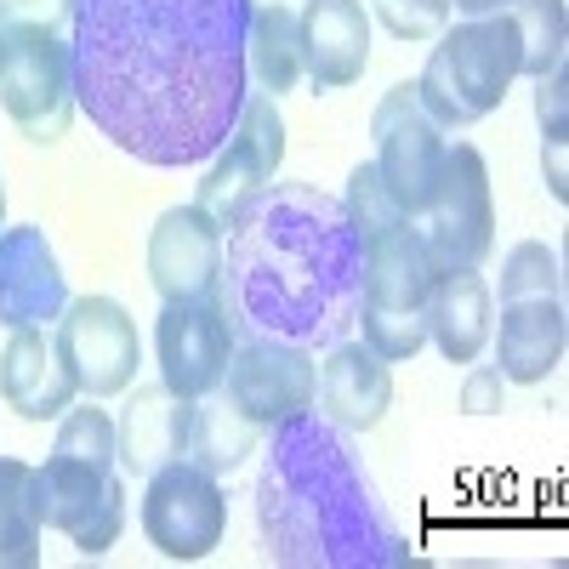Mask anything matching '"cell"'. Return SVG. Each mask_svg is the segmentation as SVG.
Returning a JSON list of instances; mask_svg holds the SVG:
<instances>
[{
	"instance_id": "obj_1",
	"label": "cell",
	"mask_w": 569,
	"mask_h": 569,
	"mask_svg": "<svg viewBox=\"0 0 569 569\" xmlns=\"http://www.w3.org/2000/svg\"><path fill=\"white\" fill-rule=\"evenodd\" d=\"M251 0H74V103L142 166H200L251 91Z\"/></svg>"
},
{
	"instance_id": "obj_2",
	"label": "cell",
	"mask_w": 569,
	"mask_h": 569,
	"mask_svg": "<svg viewBox=\"0 0 569 569\" xmlns=\"http://www.w3.org/2000/svg\"><path fill=\"white\" fill-rule=\"evenodd\" d=\"M217 297L233 330L279 342H337L359 313V240L342 200L319 188H268V194L222 233Z\"/></svg>"
},
{
	"instance_id": "obj_3",
	"label": "cell",
	"mask_w": 569,
	"mask_h": 569,
	"mask_svg": "<svg viewBox=\"0 0 569 569\" xmlns=\"http://www.w3.org/2000/svg\"><path fill=\"white\" fill-rule=\"evenodd\" d=\"M268 461L257 479V518L273 563L291 569H388L410 563L405 536L376 501L337 421L313 410L268 427Z\"/></svg>"
},
{
	"instance_id": "obj_4",
	"label": "cell",
	"mask_w": 569,
	"mask_h": 569,
	"mask_svg": "<svg viewBox=\"0 0 569 569\" xmlns=\"http://www.w3.org/2000/svg\"><path fill=\"white\" fill-rule=\"evenodd\" d=\"M512 80H518V34L507 12H490V18H467L433 40L427 69L416 74V98L445 131H461L496 114Z\"/></svg>"
},
{
	"instance_id": "obj_5",
	"label": "cell",
	"mask_w": 569,
	"mask_h": 569,
	"mask_svg": "<svg viewBox=\"0 0 569 569\" xmlns=\"http://www.w3.org/2000/svg\"><path fill=\"white\" fill-rule=\"evenodd\" d=\"M433 257H427L416 222L382 228L359 246V342H370L388 365H405L427 348V291H433Z\"/></svg>"
},
{
	"instance_id": "obj_6",
	"label": "cell",
	"mask_w": 569,
	"mask_h": 569,
	"mask_svg": "<svg viewBox=\"0 0 569 569\" xmlns=\"http://www.w3.org/2000/svg\"><path fill=\"white\" fill-rule=\"evenodd\" d=\"M0 109L29 142H58L74 120V58L69 34L0 12Z\"/></svg>"
},
{
	"instance_id": "obj_7",
	"label": "cell",
	"mask_w": 569,
	"mask_h": 569,
	"mask_svg": "<svg viewBox=\"0 0 569 569\" xmlns=\"http://www.w3.org/2000/svg\"><path fill=\"white\" fill-rule=\"evenodd\" d=\"M284 166V120H279V98H268V91H246L240 103V120L228 126L222 149L211 154V171L200 182L194 206L211 211L222 222V233L240 222Z\"/></svg>"
},
{
	"instance_id": "obj_8",
	"label": "cell",
	"mask_w": 569,
	"mask_h": 569,
	"mask_svg": "<svg viewBox=\"0 0 569 569\" xmlns=\"http://www.w3.org/2000/svg\"><path fill=\"white\" fill-rule=\"evenodd\" d=\"M142 536L149 547L171 563H200L222 547L228 536V496L222 479H211L206 467H194L188 456L166 461L149 472V490H142Z\"/></svg>"
},
{
	"instance_id": "obj_9",
	"label": "cell",
	"mask_w": 569,
	"mask_h": 569,
	"mask_svg": "<svg viewBox=\"0 0 569 569\" xmlns=\"http://www.w3.org/2000/svg\"><path fill=\"white\" fill-rule=\"evenodd\" d=\"M416 233L433 268H479L496 246V200H490V166L472 142H450L445 171L433 188V206L416 217Z\"/></svg>"
},
{
	"instance_id": "obj_10",
	"label": "cell",
	"mask_w": 569,
	"mask_h": 569,
	"mask_svg": "<svg viewBox=\"0 0 569 569\" xmlns=\"http://www.w3.org/2000/svg\"><path fill=\"white\" fill-rule=\"evenodd\" d=\"M370 137H376V177L393 194V206L416 222L427 206H433V188L445 171V149H450V131L421 109L416 98V80H399L382 103L370 114Z\"/></svg>"
},
{
	"instance_id": "obj_11",
	"label": "cell",
	"mask_w": 569,
	"mask_h": 569,
	"mask_svg": "<svg viewBox=\"0 0 569 569\" xmlns=\"http://www.w3.org/2000/svg\"><path fill=\"white\" fill-rule=\"evenodd\" d=\"M34 507H40V525L63 530L86 558H103L126 536V485L103 461L52 450L34 467Z\"/></svg>"
},
{
	"instance_id": "obj_12",
	"label": "cell",
	"mask_w": 569,
	"mask_h": 569,
	"mask_svg": "<svg viewBox=\"0 0 569 569\" xmlns=\"http://www.w3.org/2000/svg\"><path fill=\"white\" fill-rule=\"evenodd\" d=\"M52 337H58L63 365L86 399H120L137 382L142 337H137V319L114 297H69Z\"/></svg>"
},
{
	"instance_id": "obj_13",
	"label": "cell",
	"mask_w": 569,
	"mask_h": 569,
	"mask_svg": "<svg viewBox=\"0 0 569 569\" xmlns=\"http://www.w3.org/2000/svg\"><path fill=\"white\" fill-rule=\"evenodd\" d=\"M313 370H319L313 348L246 330V337H233V359H228V376L217 393L268 433V427L313 410Z\"/></svg>"
},
{
	"instance_id": "obj_14",
	"label": "cell",
	"mask_w": 569,
	"mask_h": 569,
	"mask_svg": "<svg viewBox=\"0 0 569 569\" xmlns=\"http://www.w3.org/2000/svg\"><path fill=\"white\" fill-rule=\"evenodd\" d=\"M233 319L222 297H194V302H166L154 325V365L160 382L177 399H206L222 388L228 359H233Z\"/></svg>"
},
{
	"instance_id": "obj_15",
	"label": "cell",
	"mask_w": 569,
	"mask_h": 569,
	"mask_svg": "<svg viewBox=\"0 0 569 569\" xmlns=\"http://www.w3.org/2000/svg\"><path fill=\"white\" fill-rule=\"evenodd\" d=\"M149 284L160 291V302L217 297V284H222V222L211 211H200L194 200L160 211V222L149 228Z\"/></svg>"
},
{
	"instance_id": "obj_16",
	"label": "cell",
	"mask_w": 569,
	"mask_h": 569,
	"mask_svg": "<svg viewBox=\"0 0 569 569\" xmlns=\"http://www.w3.org/2000/svg\"><path fill=\"white\" fill-rule=\"evenodd\" d=\"M63 308H69V279H63L52 240H46V228L34 222L0 228V313L12 325L52 330Z\"/></svg>"
},
{
	"instance_id": "obj_17",
	"label": "cell",
	"mask_w": 569,
	"mask_h": 569,
	"mask_svg": "<svg viewBox=\"0 0 569 569\" xmlns=\"http://www.w3.org/2000/svg\"><path fill=\"white\" fill-rule=\"evenodd\" d=\"M393 405V365L370 342H330L313 370V410L337 427L370 433Z\"/></svg>"
},
{
	"instance_id": "obj_18",
	"label": "cell",
	"mask_w": 569,
	"mask_h": 569,
	"mask_svg": "<svg viewBox=\"0 0 569 569\" xmlns=\"http://www.w3.org/2000/svg\"><path fill=\"white\" fill-rule=\"evenodd\" d=\"M74 399H80V388H74L52 330L12 325L7 353H0V405L18 410L23 421H58Z\"/></svg>"
},
{
	"instance_id": "obj_19",
	"label": "cell",
	"mask_w": 569,
	"mask_h": 569,
	"mask_svg": "<svg viewBox=\"0 0 569 569\" xmlns=\"http://www.w3.org/2000/svg\"><path fill=\"white\" fill-rule=\"evenodd\" d=\"M302 80L319 91H342L370 69V12L365 0H302Z\"/></svg>"
},
{
	"instance_id": "obj_20",
	"label": "cell",
	"mask_w": 569,
	"mask_h": 569,
	"mask_svg": "<svg viewBox=\"0 0 569 569\" xmlns=\"http://www.w3.org/2000/svg\"><path fill=\"white\" fill-rule=\"evenodd\" d=\"M563 342H569V319H563V297H518L501 302V319L490 330L496 348V370L518 388H536L563 365Z\"/></svg>"
},
{
	"instance_id": "obj_21",
	"label": "cell",
	"mask_w": 569,
	"mask_h": 569,
	"mask_svg": "<svg viewBox=\"0 0 569 569\" xmlns=\"http://www.w3.org/2000/svg\"><path fill=\"white\" fill-rule=\"evenodd\" d=\"M496 330V297L479 268H445L433 273L427 291V342H433L450 365H472L490 348Z\"/></svg>"
},
{
	"instance_id": "obj_22",
	"label": "cell",
	"mask_w": 569,
	"mask_h": 569,
	"mask_svg": "<svg viewBox=\"0 0 569 569\" xmlns=\"http://www.w3.org/2000/svg\"><path fill=\"white\" fill-rule=\"evenodd\" d=\"M126 416L114 421L120 427V461L131 472L149 479L154 467L177 461L188 450V421H194V399H177L166 382L154 388H126Z\"/></svg>"
},
{
	"instance_id": "obj_23",
	"label": "cell",
	"mask_w": 569,
	"mask_h": 569,
	"mask_svg": "<svg viewBox=\"0 0 569 569\" xmlns=\"http://www.w3.org/2000/svg\"><path fill=\"white\" fill-rule=\"evenodd\" d=\"M246 74L257 80V91L284 98L302 80V29H297V7L284 0H251V23H246Z\"/></svg>"
},
{
	"instance_id": "obj_24",
	"label": "cell",
	"mask_w": 569,
	"mask_h": 569,
	"mask_svg": "<svg viewBox=\"0 0 569 569\" xmlns=\"http://www.w3.org/2000/svg\"><path fill=\"white\" fill-rule=\"evenodd\" d=\"M262 445V427L246 416V410H233L222 393H206L194 399V421H188V461L206 467L211 479H228L233 467H246Z\"/></svg>"
},
{
	"instance_id": "obj_25",
	"label": "cell",
	"mask_w": 569,
	"mask_h": 569,
	"mask_svg": "<svg viewBox=\"0 0 569 569\" xmlns=\"http://www.w3.org/2000/svg\"><path fill=\"white\" fill-rule=\"evenodd\" d=\"M40 507H34V467L18 456H0V569L40 563Z\"/></svg>"
},
{
	"instance_id": "obj_26",
	"label": "cell",
	"mask_w": 569,
	"mask_h": 569,
	"mask_svg": "<svg viewBox=\"0 0 569 569\" xmlns=\"http://www.w3.org/2000/svg\"><path fill=\"white\" fill-rule=\"evenodd\" d=\"M518 34V74H552L569 58V7L563 0H507L501 7Z\"/></svg>"
},
{
	"instance_id": "obj_27",
	"label": "cell",
	"mask_w": 569,
	"mask_h": 569,
	"mask_svg": "<svg viewBox=\"0 0 569 569\" xmlns=\"http://www.w3.org/2000/svg\"><path fill=\"white\" fill-rule=\"evenodd\" d=\"M58 456H80V461H103L114 467L120 461V427L109 410H98V399H74L63 416H58V439H52Z\"/></svg>"
},
{
	"instance_id": "obj_28",
	"label": "cell",
	"mask_w": 569,
	"mask_h": 569,
	"mask_svg": "<svg viewBox=\"0 0 569 569\" xmlns=\"http://www.w3.org/2000/svg\"><path fill=\"white\" fill-rule=\"evenodd\" d=\"M342 217H348V228H353V240H359V246L370 240V233L410 222V217L393 206V194L382 188L376 166H353V177H348V194H342Z\"/></svg>"
},
{
	"instance_id": "obj_29",
	"label": "cell",
	"mask_w": 569,
	"mask_h": 569,
	"mask_svg": "<svg viewBox=\"0 0 569 569\" xmlns=\"http://www.w3.org/2000/svg\"><path fill=\"white\" fill-rule=\"evenodd\" d=\"M518 297H563L558 251H547L541 240L512 246L501 262V302H518Z\"/></svg>"
},
{
	"instance_id": "obj_30",
	"label": "cell",
	"mask_w": 569,
	"mask_h": 569,
	"mask_svg": "<svg viewBox=\"0 0 569 569\" xmlns=\"http://www.w3.org/2000/svg\"><path fill=\"white\" fill-rule=\"evenodd\" d=\"M376 23L393 40H439L450 29V0H370Z\"/></svg>"
},
{
	"instance_id": "obj_31",
	"label": "cell",
	"mask_w": 569,
	"mask_h": 569,
	"mask_svg": "<svg viewBox=\"0 0 569 569\" xmlns=\"http://www.w3.org/2000/svg\"><path fill=\"white\" fill-rule=\"evenodd\" d=\"M507 376L496 370V365H479L472 359V370L461 376V410L467 416H496V410H507Z\"/></svg>"
},
{
	"instance_id": "obj_32",
	"label": "cell",
	"mask_w": 569,
	"mask_h": 569,
	"mask_svg": "<svg viewBox=\"0 0 569 569\" xmlns=\"http://www.w3.org/2000/svg\"><path fill=\"white\" fill-rule=\"evenodd\" d=\"M536 120H541V137H569V69H552L536 80Z\"/></svg>"
},
{
	"instance_id": "obj_33",
	"label": "cell",
	"mask_w": 569,
	"mask_h": 569,
	"mask_svg": "<svg viewBox=\"0 0 569 569\" xmlns=\"http://www.w3.org/2000/svg\"><path fill=\"white\" fill-rule=\"evenodd\" d=\"M541 177H547V194L563 206L569 200V137H541Z\"/></svg>"
},
{
	"instance_id": "obj_34",
	"label": "cell",
	"mask_w": 569,
	"mask_h": 569,
	"mask_svg": "<svg viewBox=\"0 0 569 569\" xmlns=\"http://www.w3.org/2000/svg\"><path fill=\"white\" fill-rule=\"evenodd\" d=\"M69 7H74V0H7L0 12L29 18V23H52V29H63V23H69Z\"/></svg>"
},
{
	"instance_id": "obj_35",
	"label": "cell",
	"mask_w": 569,
	"mask_h": 569,
	"mask_svg": "<svg viewBox=\"0 0 569 569\" xmlns=\"http://www.w3.org/2000/svg\"><path fill=\"white\" fill-rule=\"evenodd\" d=\"M456 12H467V18H490V12H501L507 0H450Z\"/></svg>"
},
{
	"instance_id": "obj_36",
	"label": "cell",
	"mask_w": 569,
	"mask_h": 569,
	"mask_svg": "<svg viewBox=\"0 0 569 569\" xmlns=\"http://www.w3.org/2000/svg\"><path fill=\"white\" fill-rule=\"evenodd\" d=\"M7 337H12V319L0 313V353H7Z\"/></svg>"
},
{
	"instance_id": "obj_37",
	"label": "cell",
	"mask_w": 569,
	"mask_h": 569,
	"mask_svg": "<svg viewBox=\"0 0 569 569\" xmlns=\"http://www.w3.org/2000/svg\"><path fill=\"white\" fill-rule=\"evenodd\" d=\"M0 228H7V182H0Z\"/></svg>"
},
{
	"instance_id": "obj_38",
	"label": "cell",
	"mask_w": 569,
	"mask_h": 569,
	"mask_svg": "<svg viewBox=\"0 0 569 569\" xmlns=\"http://www.w3.org/2000/svg\"><path fill=\"white\" fill-rule=\"evenodd\" d=\"M284 7H291V0H284Z\"/></svg>"
}]
</instances>
